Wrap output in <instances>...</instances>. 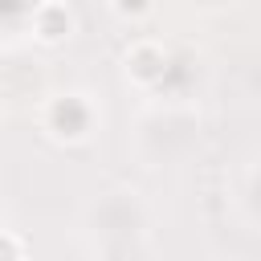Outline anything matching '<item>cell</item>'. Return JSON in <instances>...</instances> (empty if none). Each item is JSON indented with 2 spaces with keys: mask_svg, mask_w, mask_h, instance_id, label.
<instances>
[{
  "mask_svg": "<svg viewBox=\"0 0 261 261\" xmlns=\"http://www.w3.org/2000/svg\"><path fill=\"white\" fill-rule=\"evenodd\" d=\"M0 261H24V245H20V237L8 232V228H0Z\"/></svg>",
  "mask_w": 261,
  "mask_h": 261,
  "instance_id": "4",
  "label": "cell"
},
{
  "mask_svg": "<svg viewBox=\"0 0 261 261\" xmlns=\"http://www.w3.org/2000/svg\"><path fill=\"white\" fill-rule=\"evenodd\" d=\"M45 130L61 143H82L94 130V106L86 94H57L45 102Z\"/></svg>",
  "mask_w": 261,
  "mask_h": 261,
  "instance_id": "1",
  "label": "cell"
},
{
  "mask_svg": "<svg viewBox=\"0 0 261 261\" xmlns=\"http://www.w3.org/2000/svg\"><path fill=\"white\" fill-rule=\"evenodd\" d=\"M122 65H126V77H135L139 86H155V82H163V73H167V53H163V45H155V41H135V45L126 49Z\"/></svg>",
  "mask_w": 261,
  "mask_h": 261,
  "instance_id": "2",
  "label": "cell"
},
{
  "mask_svg": "<svg viewBox=\"0 0 261 261\" xmlns=\"http://www.w3.org/2000/svg\"><path fill=\"white\" fill-rule=\"evenodd\" d=\"M33 33H37V41L57 45L73 33V12L61 4H41V8H33Z\"/></svg>",
  "mask_w": 261,
  "mask_h": 261,
  "instance_id": "3",
  "label": "cell"
}]
</instances>
